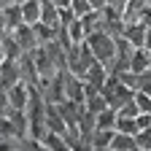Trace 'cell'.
I'll return each instance as SVG.
<instances>
[{"label": "cell", "mask_w": 151, "mask_h": 151, "mask_svg": "<svg viewBox=\"0 0 151 151\" xmlns=\"http://www.w3.org/2000/svg\"><path fill=\"white\" fill-rule=\"evenodd\" d=\"M86 46L92 49L94 60L103 62L105 68L116 60V38H113L111 32H105V30H97V32L86 35Z\"/></svg>", "instance_id": "cell-1"}, {"label": "cell", "mask_w": 151, "mask_h": 151, "mask_svg": "<svg viewBox=\"0 0 151 151\" xmlns=\"http://www.w3.org/2000/svg\"><path fill=\"white\" fill-rule=\"evenodd\" d=\"M30 97H32V86H30V84L16 81L14 86H8V103H11V108L24 111L27 103H30Z\"/></svg>", "instance_id": "cell-2"}, {"label": "cell", "mask_w": 151, "mask_h": 151, "mask_svg": "<svg viewBox=\"0 0 151 151\" xmlns=\"http://www.w3.org/2000/svg\"><path fill=\"white\" fill-rule=\"evenodd\" d=\"M11 35H14V41L22 46V51H24V54H27V51H32L35 46H41V43H38L35 30H32V24H24V22H22L16 30H11Z\"/></svg>", "instance_id": "cell-3"}, {"label": "cell", "mask_w": 151, "mask_h": 151, "mask_svg": "<svg viewBox=\"0 0 151 151\" xmlns=\"http://www.w3.org/2000/svg\"><path fill=\"white\" fill-rule=\"evenodd\" d=\"M122 38H127V41L135 46V49L143 46V43H146V24H143V22H124Z\"/></svg>", "instance_id": "cell-4"}, {"label": "cell", "mask_w": 151, "mask_h": 151, "mask_svg": "<svg viewBox=\"0 0 151 151\" xmlns=\"http://www.w3.org/2000/svg\"><path fill=\"white\" fill-rule=\"evenodd\" d=\"M22 22L24 24H38L41 22V0H22Z\"/></svg>", "instance_id": "cell-5"}, {"label": "cell", "mask_w": 151, "mask_h": 151, "mask_svg": "<svg viewBox=\"0 0 151 151\" xmlns=\"http://www.w3.org/2000/svg\"><path fill=\"white\" fill-rule=\"evenodd\" d=\"M108 148L111 151H138V140L135 135H127V132H113Z\"/></svg>", "instance_id": "cell-6"}, {"label": "cell", "mask_w": 151, "mask_h": 151, "mask_svg": "<svg viewBox=\"0 0 151 151\" xmlns=\"http://www.w3.org/2000/svg\"><path fill=\"white\" fill-rule=\"evenodd\" d=\"M148 65H151V51H148L146 46H138L135 51H132V57H129V70H135V73L140 76Z\"/></svg>", "instance_id": "cell-7"}, {"label": "cell", "mask_w": 151, "mask_h": 151, "mask_svg": "<svg viewBox=\"0 0 151 151\" xmlns=\"http://www.w3.org/2000/svg\"><path fill=\"white\" fill-rule=\"evenodd\" d=\"M113 132H116V129H94L92 135H89V148H94V151H105V148L111 146Z\"/></svg>", "instance_id": "cell-8"}, {"label": "cell", "mask_w": 151, "mask_h": 151, "mask_svg": "<svg viewBox=\"0 0 151 151\" xmlns=\"http://www.w3.org/2000/svg\"><path fill=\"white\" fill-rule=\"evenodd\" d=\"M94 129H116V111H113L111 105L103 108L100 113H94Z\"/></svg>", "instance_id": "cell-9"}, {"label": "cell", "mask_w": 151, "mask_h": 151, "mask_svg": "<svg viewBox=\"0 0 151 151\" xmlns=\"http://www.w3.org/2000/svg\"><path fill=\"white\" fill-rule=\"evenodd\" d=\"M116 132L138 135V122H135V116H116Z\"/></svg>", "instance_id": "cell-10"}, {"label": "cell", "mask_w": 151, "mask_h": 151, "mask_svg": "<svg viewBox=\"0 0 151 151\" xmlns=\"http://www.w3.org/2000/svg\"><path fill=\"white\" fill-rule=\"evenodd\" d=\"M132 100H135V105H138L140 113H151V92H146V89H135Z\"/></svg>", "instance_id": "cell-11"}, {"label": "cell", "mask_w": 151, "mask_h": 151, "mask_svg": "<svg viewBox=\"0 0 151 151\" xmlns=\"http://www.w3.org/2000/svg\"><path fill=\"white\" fill-rule=\"evenodd\" d=\"M135 140H138V151H151V127L140 129L135 135Z\"/></svg>", "instance_id": "cell-12"}, {"label": "cell", "mask_w": 151, "mask_h": 151, "mask_svg": "<svg viewBox=\"0 0 151 151\" xmlns=\"http://www.w3.org/2000/svg\"><path fill=\"white\" fill-rule=\"evenodd\" d=\"M70 8H73V14L78 16V19H81V16H86L89 11H94V8L89 6V0H73V3H70Z\"/></svg>", "instance_id": "cell-13"}, {"label": "cell", "mask_w": 151, "mask_h": 151, "mask_svg": "<svg viewBox=\"0 0 151 151\" xmlns=\"http://www.w3.org/2000/svg\"><path fill=\"white\" fill-rule=\"evenodd\" d=\"M11 111V103H8V89L0 86V116H6V113Z\"/></svg>", "instance_id": "cell-14"}, {"label": "cell", "mask_w": 151, "mask_h": 151, "mask_svg": "<svg viewBox=\"0 0 151 151\" xmlns=\"http://www.w3.org/2000/svg\"><path fill=\"white\" fill-rule=\"evenodd\" d=\"M135 122H138V132H140V129H146V127H151V113H138Z\"/></svg>", "instance_id": "cell-15"}, {"label": "cell", "mask_w": 151, "mask_h": 151, "mask_svg": "<svg viewBox=\"0 0 151 151\" xmlns=\"http://www.w3.org/2000/svg\"><path fill=\"white\" fill-rule=\"evenodd\" d=\"M89 6H92L94 11H103V8H105L108 3H105V0H89Z\"/></svg>", "instance_id": "cell-16"}, {"label": "cell", "mask_w": 151, "mask_h": 151, "mask_svg": "<svg viewBox=\"0 0 151 151\" xmlns=\"http://www.w3.org/2000/svg\"><path fill=\"white\" fill-rule=\"evenodd\" d=\"M148 51H151V27H146V43H143Z\"/></svg>", "instance_id": "cell-17"}, {"label": "cell", "mask_w": 151, "mask_h": 151, "mask_svg": "<svg viewBox=\"0 0 151 151\" xmlns=\"http://www.w3.org/2000/svg\"><path fill=\"white\" fill-rule=\"evenodd\" d=\"M6 60H8V57H6V51H3V43H0V65H3Z\"/></svg>", "instance_id": "cell-18"}, {"label": "cell", "mask_w": 151, "mask_h": 151, "mask_svg": "<svg viewBox=\"0 0 151 151\" xmlns=\"http://www.w3.org/2000/svg\"><path fill=\"white\" fill-rule=\"evenodd\" d=\"M148 6H151V0H148Z\"/></svg>", "instance_id": "cell-19"}]
</instances>
